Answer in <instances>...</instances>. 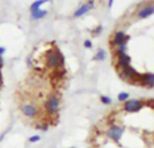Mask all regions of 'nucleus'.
<instances>
[{
    "mask_svg": "<svg viewBox=\"0 0 154 148\" xmlns=\"http://www.w3.org/2000/svg\"><path fill=\"white\" fill-rule=\"evenodd\" d=\"M143 108V102L139 100H130L125 103V109L128 112H137Z\"/></svg>",
    "mask_w": 154,
    "mask_h": 148,
    "instance_id": "3",
    "label": "nucleus"
},
{
    "mask_svg": "<svg viewBox=\"0 0 154 148\" xmlns=\"http://www.w3.org/2000/svg\"><path fill=\"white\" fill-rule=\"evenodd\" d=\"M44 2H46V1H45V0H41V1H36V2H34V3L31 5V9H32V10L39 9L40 5H42Z\"/></svg>",
    "mask_w": 154,
    "mask_h": 148,
    "instance_id": "13",
    "label": "nucleus"
},
{
    "mask_svg": "<svg viewBox=\"0 0 154 148\" xmlns=\"http://www.w3.org/2000/svg\"><path fill=\"white\" fill-rule=\"evenodd\" d=\"M128 97H129V94H128V93L121 92V93L118 95V99H119V100H121V101H124V100H125Z\"/></svg>",
    "mask_w": 154,
    "mask_h": 148,
    "instance_id": "14",
    "label": "nucleus"
},
{
    "mask_svg": "<svg viewBox=\"0 0 154 148\" xmlns=\"http://www.w3.org/2000/svg\"><path fill=\"white\" fill-rule=\"evenodd\" d=\"M112 4H113V1L111 0V1H109V6H111L112 5Z\"/></svg>",
    "mask_w": 154,
    "mask_h": 148,
    "instance_id": "20",
    "label": "nucleus"
},
{
    "mask_svg": "<svg viewBox=\"0 0 154 148\" xmlns=\"http://www.w3.org/2000/svg\"><path fill=\"white\" fill-rule=\"evenodd\" d=\"M5 48L0 47V55H1V54H3V53L5 52Z\"/></svg>",
    "mask_w": 154,
    "mask_h": 148,
    "instance_id": "18",
    "label": "nucleus"
},
{
    "mask_svg": "<svg viewBox=\"0 0 154 148\" xmlns=\"http://www.w3.org/2000/svg\"><path fill=\"white\" fill-rule=\"evenodd\" d=\"M101 101L105 104H110L111 103V99L106 97V96H101Z\"/></svg>",
    "mask_w": 154,
    "mask_h": 148,
    "instance_id": "15",
    "label": "nucleus"
},
{
    "mask_svg": "<svg viewBox=\"0 0 154 148\" xmlns=\"http://www.w3.org/2000/svg\"><path fill=\"white\" fill-rule=\"evenodd\" d=\"M3 67V60H2V58H1V56H0V69Z\"/></svg>",
    "mask_w": 154,
    "mask_h": 148,
    "instance_id": "19",
    "label": "nucleus"
},
{
    "mask_svg": "<svg viewBox=\"0 0 154 148\" xmlns=\"http://www.w3.org/2000/svg\"><path fill=\"white\" fill-rule=\"evenodd\" d=\"M41 139V137H39V136H33V137H32L29 140H30V142H37V141H39Z\"/></svg>",
    "mask_w": 154,
    "mask_h": 148,
    "instance_id": "16",
    "label": "nucleus"
},
{
    "mask_svg": "<svg viewBox=\"0 0 154 148\" xmlns=\"http://www.w3.org/2000/svg\"><path fill=\"white\" fill-rule=\"evenodd\" d=\"M22 110H23V113L25 116L30 117V118L34 117L35 114H36V109L32 105H24V106H23Z\"/></svg>",
    "mask_w": 154,
    "mask_h": 148,
    "instance_id": "5",
    "label": "nucleus"
},
{
    "mask_svg": "<svg viewBox=\"0 0 154 148\" xmlns=\"http://www.w3.org/2000/svg\"><path fill=\"white\" fill-rule=\"evenodd\" d=\"M84 44H85V46H86L87 48H91V47H92V43H91L89 40H86L85 43H84Z\"/></svg>",
    "mask_w": 154,
    "mask_h": 148,
    "instance_id": "17",
    "label": "nucleus"
},
{
    "mask_svg": "<svg viewBox=\"0 0 154 148\" xmlns=\"http://www.w3.org/2000/svg\"><path fill=\"white\" fill-rule=\"evenodd\" d=\"M47 62L50 67H60L63 64V56L59 50H51L47 53Z\"/></svg>",
    "mask_w": 154,
    "mask_h": 148,
    "instance_id": "1",
    "label": "nucleus"
},
{
    "mask_svg": "<svg viewBox=\"0 0 154 148\" xmlns=\"http://www.w3.org/2000/svg\"><path fill=\"white\" fill-rule=\"evenodd\" d=\"M47 14V11H42L41 9H35V10H32V15L33 19H39L43 17L44 15Z\"/></svg>",
    "mask_w": 154,
    "mask_h": 148,
    "instance_id": "11",
    "label": "nucleus"
},
{
    "mask_svg": "<svg viewBox=\"0 0 154 148\" xmlns=\"http://www.w3.org/2000/svg\"><path fill=\"white\" fill-rule=\"evenodd\" d=\"M153 12V7H152V6H150V7H145V8L142 9V10L139 12V16L142 17V18H145V17L150 16L151 14H152Z\"/></svg>",
    "mask_w": 154,
    "mask_h": 148,
    "instance_id": "10",
    "label": "nucleus"
},
{
    "mask_svg": "<svg viewBox=\"0 0 154 148\" xmlns=\"http://www.w3.org/2000/svg\"><path fill=\"white\" fill-rule=\"evenodd\" d=\"M70 148H75V147H70Z\"/></svg>",
    "mask_w": 154,
    "mask_h": 148,
    "instance_id": "21",
    "label": "nucleus"
},
{
    "mask_svg": "<svg viewBox=\"0 0 154 148\" xmlns=\"http://www.w3.org/2000/svg\"><path fill=\"white\" fill-rule=\"evenodd\" d=\"M125 35L123 32H118L116 36H115V40L114 43L116 45H123L125 44Z\"/></svg>",
    "mask_w": 154,
    "mask_h": 148,
    "instance_id": "9",
    "label": "nucleus"
},
{
    "mask_svg": "<svg viewBox=\"0 0 154 148\" xmlns=\"http://www.w3.org/2000/svg\"><path fill=\"white\" fill-rule=\"evenodd\" d=\"M130 62H131V58L127 54H125V52L120 51L119 52V64L121 66H123V68H124L125 66H128L130 64Z\"/></svg>",
    "mask_w": 154,
    "mask_h": 148,
    "instance_id": "7",
    "label": "nucleus"
},
{
    "mask_svg": "<svg viewBox=\"0 0 154 148\" xmlns=\"http://www.w3.org/2000/svg\"><path fill=\"white\" fill-rule=\"evenodd\" d=\"M106 52L104 50H99L98 52L97 53V55L95 56V59L99 60V61H102V60H104L106 58Z\"/></svg>",
    "mask_w": 154,
    "mask_h": 148,
    "instance_id": "12",
    "label": "nucleus"
},
{
    "mask_svg": "<svg viewBox=\"0 0 154 148\" xmlns=\"http://www.w3.org/2000/svg\"><path fill=\"white\" fill-rule=\"evenodd\" d=\"M59 99L55 97V96H51L48 99V100L45 103L46 109L47 110L51 113L54 114L55 112H57L58 109H59Z\"/></svg>",
    "mask_w": 154,
    "mask_h": 148,
    "instance_id": "2",
    "label": "nucleus"
},
{
    "mask_svg": "<svg viewBox=\"0 0 154 148\" xmlns=\"http://www.w3.org/2000/svg\"><path fill=\"white\" fill-rule=\"evenodd\" d=\"M123 135V129L119 127H112L108 130V136L115 141H118Z\"/></svg>",
    "mask_w": 154,
    "mask_h": 148,
    "instance_id": "4",
    "label": "nucleus"
},
{
    "mask_svg": "<svg viewBox=\"0 0 154 148\" xmlns=\"http://www.w3.org/2000/svg\"><path fill=\"white\" fill-rule=\"evenodd\" d=\"M142 83L146 84L150 87H152L154 85V76L152 73H149V74H143V80H142Z\"/></svg>",
    "mask_w": 154,
    "mask_h": 148,
    "instance_id": "8",
    "label": "nucleus"
},
{
    "mask_svg": "<svg viewBox=\"0 0 154 148\" xmlns=\"http://www.w3.org/2000/svg\"><path fill=\"white\" fill-rule=\"evenodd\" d=\"M93 4H94V1H90V3H89L88 5H82L80 8H79V9L74 13V16L79 17V16L83 15L84 14H86V13L90 9V7L93 5Z\"/></svg>",
    "mask_w": 154,
    "mask_h": 148,
    "instance_id": "6",
    "label": "nucleus"
}]
</instances>
